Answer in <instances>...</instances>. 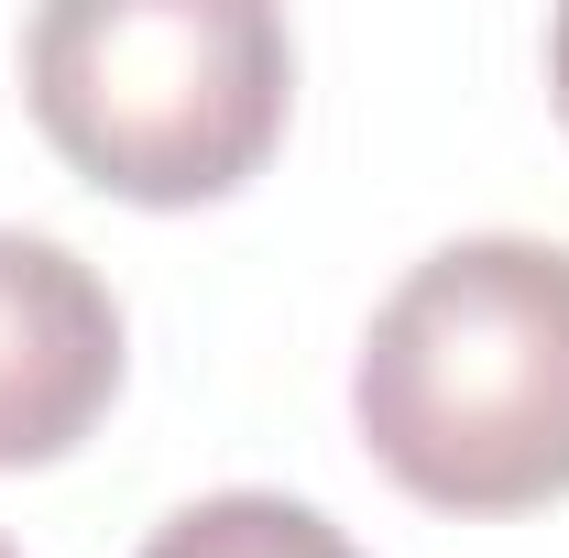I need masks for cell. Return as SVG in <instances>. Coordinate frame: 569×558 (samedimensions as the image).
I'll return each instance as SVG.
<instances>
[{
	"label": "cell",
	"mask_w": 569,
	"mask_h": 558,
	"mask_svg": "<svg viewBox=\"0 0 569 558\" xmlns=\"http://www.w3.org/2000/svg\"><path fill=\"white\" fill-rule=\"evenodd\" d=\"M142 558H361V548L351 526H329L296 492H198L142 537Z\"/></svg>",
	"instance_id": "277c9868"
},
{
	"label": "cell",
	"mask_w": 569,
	"mask_h": 558,
	"mask_svg": "<svg viewBox=\"0 0 569 558\" xmlns=\"http://www.w3.org/2000/svg\"><path fill=\"white\" fill-rule=\"evenodd\" d=\"M548 77H559V110H569V11L548 22Z\"/></svg>",
	"instance_id": "5b68a950"
},
{
	"label": "cell",
	"mask_w": 569,
	"mask_h": 558,
	"mask_svg": "<svg viewBox=\"0 0 569 558\" xmlns=\"http://www.w3.org/2000/svg\"><path fill=\"white\" fill-rule=\"evenodd\" d=\"M0 558H11V537H0Z\"/></svg>",
	"instance_id": "8992f818"
},
{
	"label": "cell",
	"mask_w": 569,
	"mask_h": 558,
	"mask_svg": "<svg viewBox=\"0 0 569 558\" xmlns=\"http://www.w3.org/2000/svg\"><path fill=\"white\" fill-rule=\"evenodd\" d=\"M372 460L438 515H526L569 492V241H438L372 307L351 361Z\"/></svg>",
	"instance_id": "6da1fadb"
},
{
	"label": "cell",
	"mask_w": 569,
	"mask_h": 558,
	"mask_svg": "<svg viewBox=\"0 0 569 558\" xmlns=\"http://www.w3.org/2000/svg\"><path fill=\"white\" fill-rule=\"evenodd\" d=\"M121 395V296L56 230H0V471L67 460Z\"/></svg>",
	"instance_id": "3957f363"
},
{
	"label": "cell",
	"mask_w": 569,
	"mask_h": 558,
	"mask_svg": "<svg viewBox=\"0 0 569 558\" xmlns=\"http://www.w3.org/2000/svg\"><path fill=\"white\" fill-rule=\"evenodd\" d=\"M22 77L88 187L198 209L274 153L296 33L263 0H56L22 33Z\"/></svg>",
	"instance_id": "7a4b0ae2"
}]
</instances>
